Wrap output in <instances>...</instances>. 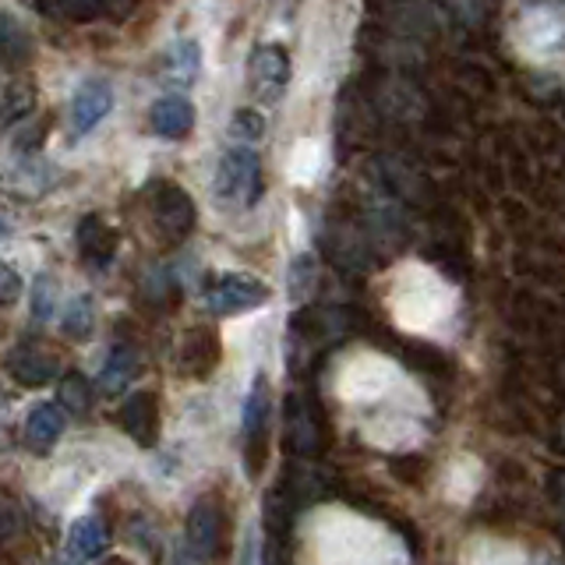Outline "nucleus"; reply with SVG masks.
Masks as SVG:
<instances>
[{
  "label": "nucleus",
  "mask_w": 565,
  "mask_h": 565,
  "mask_svg": "<svg viewBox=\"0 0 565 565\" xmlns=\"http://www.w3.org/2000/svg\"><path fill=\"white\" fill-rule=\"evenodd\" d=\"M241 565H258V547H255V537H247L244 555H241Z\"/></svg>",
  "instance_id": "19"
},
{
  "label": "nucleus",
  "mask_w": 565,
  "mask_h": 565,
  "mask_svg": "<svg viewBox=\"0 0 565 565\" xmlns=\"http://www.w3.org/2000/svg\"><path fill=\"white\" fill-rule=\"evenodd\" d=\"M247 85L262 106H276L290 88V53L279 43H262L247 61Z\"/></svg>",
  "instance_id": "2"
},
{
  "label": "nucleus",
  "mask_w": 565,
  "mask_h": 565,
  "mask_svg": "<svg viewBox=\"0 0 565 565\" xmlns=\"http://www.w3.org/2000/svg\"><path fill=\"white\" fill-rule=\"evenodd\" d=\"M216 541H220V516L212 512V505H199L188 523V547L199 558H205L216 552Z\"/></svg>",
  "instance_id": "9"
},
{
  "label": "nucleus",
  "mask_w": 565,
  "mask_h": 565,
  "mask_svg": "<svg viewBox=\"0 0 565 565\" xmlns=\"http://www.w3.org/2000/svg\"><path fill=\"white\" fill-rule=\"evenodd\" d=\"M32 315H35V322H46V318L57 311V290H53V279L50 276H35L32 282Z\"/></svg>",
  "instance_id": "15"
},
{
  "label": "nucleus",
  "mask_w": 565,
  "mask_h": 565,
  "mask_svg": "<svg viewBox=\"0 0 565 565\" xmlns=\"http://www.w3.org/2000/svg\"><path fill=\"white\" fill-rule=\"evenodd\" d=\"M216 199L252 209L262 199V159L252 146H230L216 167Z\"/></svg>",
  "instance_id": "1"
},
{
  "label": "nucleus",
  "mask_w": 565,
  "mask_h": 565,
  "mask_svg": "<svg viewBox=\"0 0 565 565\" xmlns=\"http://www.w3.org/2000/svg\"><path fill=\"white\" fill-rule=\"evenodd\" d=\"M53 11L67 22H96L110 11V0H53Z\"/></svg>",
  "instance_id": "14"
},
{
  "label": "nucleus",
  "mask_w": 565,
  "mask_h": 565,
  "mask_svg": "<svg viewBox=\"0 0 565 565\" xmlns=\"http://www.w3.org/2000/svg\"><path fill=\"white\" fill-rule=\"evenodd\" d=\"M149 124H152V131H156L159 138H170V141L188 138L191 128H194V106H191L188 96L170 93V96H163V99H156V103H152Z\"/></svg>",
  "instance_id": "5"
},
{
  "label": "nucleus",
  "mask_w": 565,
  "mask_h": 565,
  "mask_svg": "<svg viewBox=\"0 0 565 565\" xmlns=\"http://www.w3.org/2000/svg\"><path fill=\"white\" fill-rule=\"evenodd\" d=\"M152 212H156V223L163 226V234H170V237H184L191 230V223H194L191 199L173 184L159 188V194L152 199Z\"/></svg>",
  "instance_id": "6"
},
{
  "label": "nucleus",
  "mask_w": 565,
  "mask_h": 565,
  "mask_svg": "<svg viewBox=\"0 0 565 565\" xmlns=\"http://www.w3.org/2000/svg\"><path fill=\"white\" fill-rule=\"evenodd\" d=\"M114 110V88L93 78V82H82L78 93L71 96V106H67V124H71V135L75 138H85L93 135L99 124L106 120V114Z\"/></svg>",
  "instance_id": "4"
},
{
  "label": "nucleus",
  "mask_w": 565,
  "mask_h": 565,
  "mask_svg": "<svg viewBox=\"0 0 565 565\" xmlns=\"http://www.w3.org/2000/svg\"><path fill=\"white\" fill-rule=\"evenodd\" d=\"M18 294H22V279L11 265H0V305H11Z\"/></svg>",
  "instance_id": "17"
},
{
  "label": "nucleus",
  "mask_w": 565,
  "mask_h": 565,
  "mask_svg": "<svg viewBox=\"0 0 565 565\" xmlns=\"http://www.w3.org/2000/svg\"><path fill=\"white\" fill-rule=\"evenodd\" d=\"M230 135H234V141H244V146L262 141L265 117L258 110H252V106H241V110H234V117H230Z\"/></svg>",
  "instance_id": "13"
},
{
  "label": "nucleus",
  "mask_w": 565,
  "mask_h": 565,
  "mask_svg": "<svg viewBox=\"0 0 565 565\" xmlns=\"http://www.w3.org/2000/svg\"><path fill=\"white\" fill-rule=\"evenodd\" d=\"M29 53H32V40L22 29V22H18L14 14L0 11V57L11 64H22V61H29Z\"/></svg>",
  "instance_id": "11"
},
{
  "label": "nucleus",
  "mask_w": 565,
  "mask_h": 565,
  "mask_svg": "<svg viewBox=\"0 0 565 565\" xmlns=\"http://www.w3.org/2000/svg\"><path fill=\"white\" fill-rule=\"evenodd\" d=\"M173 565H202V558L194 555L188 544H177V552H173Z\"/></svg>",
  "instance_id": "18"
},
{
  "label": "nucleus",
  "mask_w": 565,
  "mask_h": 565,
  "mask_svg": "<svg viewBox=\"0 0 565 565\" xmlns=\"http://www.w3.org/2000/svg\"><path fill=\"white\" fill-rule=\"evenodd\" d=\"M103 547H106V530H103V523L96 516H82L75 526H71V534H67V555L75 558L78 565L99 558Z\"/></svg>",
  "instance_id": "8"
},
{
  "label": "nucleus",
  "mask_w": 565,
  "mask_h": 565,
  "mask_svg": "<svg viewBox=\"0 0 565 565\" xmlns=\"http://www.w3.org/2000/svg\"><path fill=\"white\" fill-rule=\"evenodd\" d=\"M57 393H61V403L67 406V411H85L88 406V385L82 375H67Z\"/></svg>",
  "instance_id": "16"
},
{
  "label": "nucleus",
  "mask_w": 565,
  "mask_h": 565,
  "mask_svg": "<svg viewBox=\"0 0 565 565\" xmlns=\"http://www.w3.org/2000/svg\"><path fill=\"white\" fill-rule=\"evenodd\" d=\"M135 379V353L117 347L110 358H106L103 371H99V388L103 393H120L124 385Z\"/></svg>",
  "instance_id": "12"
},
{
  "label": "nucleus",
  "mask_w": 565,
  "mask_h": 565,
  "mask_svg": "<svg viewBox=\"0 0 565 565\" xmlns=\"http://www.w3.org/2000/svg\"><path fill=\"white\" fill-rule=\"evenodd\" d=\"M64 411L57 403H43V406H35V411L29 414L25 420V441L32 449H50V446H57V438L64 435Z\"/></svg>",
  "instance_id": "7"
},
{
  "label": "nucleus",
  "mask_w": 565,
  "mask_h": 565,
  "mask_svg": "<svg viewBox=\"0 0 565 565\" xmlns=\"http://www.w3.org/2000/svg\"><path fill=\"white\" fill-rule=\"evenodd\" d=\"M269 300V287L247 273H223L205 287V308L212 315H244Z\"/></svg>",
  "instance_id": "3"
},
{
  "label": "nucleus",
  "mask_w": 565,
  "mask_h": 565,
  "mask_svg": "<svg viewBox=\"0 0 565 565\" xmlns=\"http://www.w3.org/2000/svg\"><path fill=\"white\" fill-rule=\"evenodd\" d=\"M199 67H202V50L194 40H181L173 43L167 53V78L173 85H191L199 78Z\"/></svg>",
  "instance_id": "10"
}]
</instances>
